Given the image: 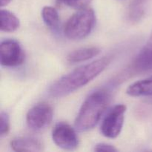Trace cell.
Segmentation results:
<instances>
[{
    "instance_id": "ac0fdd59",
    "label": "cell",
    "mask_w": 152,
    "mask_h": 152,
    "mask_svg": "<svg viewBox=\"0 0 152 152\" xmlns=\"http://www.w3.org/2000/svg\"><path fill=\"white\" fill-rule=\"evenodd\" d=\"M11 1L12 0H0V5H1V7L7 6V4H10Z\"/></svg>"
},
{
    "instance_id": "ba28073f",
    "label": "cell",
    "mask_w": 152,
    "mask_h": 152,
    "mask_svg": "<svg viewBox=\"0 0 152 152\" xmlns=\"http://www.w3.org/2000/svg\"><path fill=\"white\" fill-rule=\"evenodd\" d=\"M10 146L15 151H41L43 144L39 140L32 137H21L13 139Z\"/></svg>"
},
{
    "instance_id": "d6986e66",
    "label": "cell",
    "mask_w": 152,
    "mask_h": 152,
    "mask_svg": "<svg viewBox=\"0 0 152 152\" xmlns=\"http://www.w3.org/2000/svg\"><path fill=\"white\" fill-rule=\"evenodd\" d=\"M146 48H152V34L150 36L149 39H148V43L146 45Z\"/></svg>"
},
{
    "instance_id": "3957f363",
    "label": "cell",
    "mask_w": 152,
    "mask_h": 152,
    "mask_svg": "<svg viewBox=\"0 0 152 152\" xmlns=\"http://www.w3.org/2000/svg\"><path fill=\"white\" fill-rule=\"evenodd\" d=\"M96 22L94 11L90 7L78 9L65 26V34L72 40L83 39L91 34Z\"/></svg>"
},
{
    "instance_id": "8992f818",
    "label": "cell",
    "mask_w": 152,
    "mask_h": 152,
    "mask_svg": "<svg viewBox=\"0 0 152 152\" xmlns=\"http://www.w3.org/2000/svg\"><path fill=\"white\" fill-rule=\"evenodd\" d=\"M0 57L1 65L16 67L22 65L25 60V53L17 41L6 39L1 42Z\"/></svg>"
},
{
    "instance_id": "7a4b0ae2",
    "label": "cell",
    "mask_w": 152,
    "mask_h": 152,
    "mask_svg": "<svg viewBox=\"0 0 152 152\" xmlns=\"http://www.w3.org/2000/svg\"><path fill=\"white\" fill-rule=\"evenodd\" d=\"M111 101L110 94L99 90L91 94L80 108L75 126L80 132L93 129L98 123Z\"/></svg>"
},
{
    "instance_id": "6da1fadb",
    "label": "cell",
    "mask_w": 152,
    "mask_h": 152,
    "mask_svg": "<svg viewBox=\"0 0 152 152\" xmlns=\"http://www.w3.org/2000/svg\"><path fill=\"white\" fill-rule=\"evenodd\" d=\"M111 61L110 56H105L76 68L53 83L48 90L49 94L53 97L60 98L73 93L101 74Z\"/></svg>"
},
{
    "instance_id": "ffe728a7",
    "label": "cell",
    "mask_w": 152,
    "mask_h": 152,
    "mask_svg": "<svg viewBox=\"0 0 152 152\" xmlns=\"http://www.w3.org/2000/svg\"><path fill=\"white\" fill-rule=\"evenodd\" d=\"M145 102L146 105H150V106H152V96H150L149 98H148V99H146V100L145 101Z\"/></svg>"
},
{
    "instance_id": "9a60e30c",
    "label": "cell",
    "mask_w": 152,
    "mask_h": 152,
    "mask_svg": "<svg viewBox=\"0 0 152 152\" xmlns=\"http://www.w3.org/2000/svg\"><path fill=\"white\" fill-rule=\"evenodd\" d=\"M143 10L141 7V6L139 4H134L131 7V9L129 10V19L134 22H137L142 18L143 15Z\"/></svg>"
},
{
    "instance_id": "2e32d148",
    "label": "cell",
    "mask_w": 152,
    "mask_h": 152,
    "mask_svg": "<svg viewBox=\"0 0 152 152\" xmlns=\"http://www.w3.org/2000/svg\"><path fill=\"white\" fill-rule=\"evenodd\" d=\"M61 1L70 7L80 9L87 7L91 0H61Z\"/></svg>"
},
{
    "instance_id": "277c9868",
    "label": "cell",
    "mask_w": 152,
    "mask_h": 152,
    "mask_svg": "<svg viewBox=\"0 0 152 152\" xmlns=\"http://www.w3.org/2000/svg\"><path fill=\"white\" fill-rule=\"evenodd\" d=\"M126 106L117 105L107 114L101 125V132L105 137L114 139L118 137L123 129Z\"/></svg>"
},
{
    "instance_id": "5b68a950",
    "label": "cell",
    "mask_w": 152,
    "mask_h": 152,
    "mask_svg": "<svg viewBox=\"0 0 152 152\" xmlns=\"http://www.w3.org/2000/svg\"><path fill=\"white\" fill-rule=\"evenodd\" d=\"M53 118V109L49 104L40 102L28 111L26 116L28 126L34 131H39L48 126Z\"/></svg>"
},
{
    "instance_id": "30bf717a",
    "label": "cell",
    "mask_w": 152,
    "mask_h": 152,
    "mask_svg": "<svg viewBox=\"0 0 152 152\" xmlns=\"http://www.w3.org/2000/svg\"><path fill=\"white\" fill-rule=\"evenodd\" d=\"M99 53L100 50L98 48H83L71 52L67 56V60L70 63H78L92 59Z\"/></svg>"
},
{
    "instance_id": "7c38bea8",
    "label": "cell",
    "mask_w": 152,
    "mask_h": 152,
    "mask_svg": "<svg viewBox=\"0 0 152 152\" xmlns=\"http://www.w3.org/2000/svg\"><path fill=\"white\" fill-rule=\"evenodd\" d=\"M20 25L19 19L7 10H1V30L4 32H14Z\"/></svg>"
},
{
    "instance_id": "52a82bcc",
    "label": "cell",
    "mask_w": 152,
    "mask_h": 152,
    "mask_svg": "<svg viewBox=\"0 0 152 152\" xmlns=\"http://www.w3.org/2000/svg\"><path fill=\"white\" fill-rule=\"evenodd\" d=\"M52 139L59 148L74 150L78 146V137L74 129L65 123H59L52 131Z\"/></svg>"
},
{
    "instance_id": "9c48e42d",
    "label": "cell",
    "mask_w": 152,
    "mask_h": 152,
    "mask_svg": "<svg viewBox=\"0 0 152 152\" xmlns=\"http://www.w3.org/2000/svg\"><path fill=\"white\" fill-rule=\"evenodd\" d=\"M126 92L131 96H152V76L129 86Z\"/></svg>"
},
{
    "instance_id": "e0dca14e",
    "label": "cell",
    "mask_w": 152,
    "mask_h": 152,
    "mask_svg": "<svg viewBox=\"0 0 152 152\" xmlns=\"http://www.w3.org/2000/svg\"><path fill=\"white\" fill-rule=\"evenodd\" d=\"M95 151H109V152H116L117 149L113 145L106 143H99L97 144L94 147Z\"/></svg>"
},
{
    "instance_id": "5bb4252c",
    "label": "cell",
    "mask_w": 152,
    "mask_h": 152,
    "mask_svg": "<svg viewBox=\"0 0 152 152\" xmlns=\"http://www.w3.org/2000/svg\"><path fill=\"white\" fill-rule=\"evenodd\" d=\"M0 135L1 137L5 136L10 131V119L7 113L1 112L0 114Z\"/></svg>"
},
{
    "instance_id": "8fae6325",
    "label": "cell",
    "mask_w": 152,
    "mask_h": 152,
    "mask_svg": "<svg viewBox=\"0 0 152 152\" xmlns=\"http://www.w3.org/2000/svg\"><path fill=\"white\" fill-rule=\"evenodd\" d=\"M135 71L140 72L152 71V48H145L136 57L133 64Z\"/></svg>"
},
{
    "instance_id": "4fadbf2b",
    "label": "cell",
    "mask_w": 152,
    "mask_h": 152,
    "mask_svg": "<svg viewBox=\"0 0 152 152\" xmlns=\"http://www.w3.org/2000/svg\"><path fill=\"white\" fill-rule=\"evenodd\" d=\"M42 17L47 26L50 28H56L59 22V13L57 10L50 6H45L42 11Z\"/></svg>"
}]
</instances>
